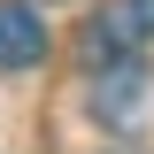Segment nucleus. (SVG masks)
I'll return each mask as SVG.
<instances>
[{"label": "nucleus", "instance_id": "nucleus-1", "mask_svg": "<svg viewBox=\"0 0 154 154\" xmlns=\"http://www.w3.org/2000/svg\"><path fill=\"white\" fill-rule=\"evenodd\" d=\"M146 116H154V69L146 62H108V69L93 77V123L139 131Z\"/></svg>", "mask_w": 154, "mask_h": 154}, {"label": "nucleus", "instance_id": "nucleus-2", "mask_svg": "<svg viewBox=\"0 0 154 154\" xmlns=\"http://www.w3.org/2000/svg\"><path fill=\"white\" fill-rule=\"evenodd\" d=\"M154 38V0H108L85 31V54L93 62H131L139 46Z\"/></svg>", "mask_w": 154, "mask_h": 154}, {"label": "nucleus", "instance_id": "nucleus-3", "mask_svg": "<svg viewBox=\"0 0 154 154\" xmlns=\"http://www.w3.org/2000/svg\"><path fill=\"white\" fill-rule=\"evenodd\" d=\"M46 62V23L31 0H0V69H38Z\"/></svg>", "mask_w": 154, "mask_h": 154}]
</instances>
